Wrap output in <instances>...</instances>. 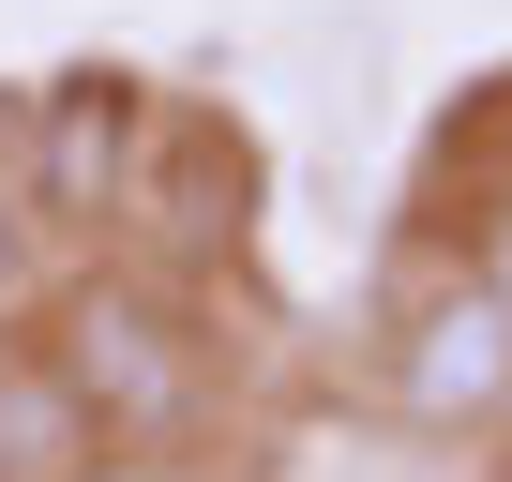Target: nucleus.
<instances>
[{
	"label": "nucleus",
	"instance_id": "f257e3e1",
	"mask_svg": "<svg viewBox=\"0 0 512 482\" xmlns=\"http://www.w3.org/2000/svg\"><path fill=\"white\" fill-rule=\"evenodd\" d=\"M31 362L61 377V407H76L91 452H181V437L211 422V332H196V302H181L166 272H136V257L61 272L46 317H31Z\"/></svg>",
	"mask_w": 512,
	"mask_h": 482
},
{
	"label": "nucleus",
	"instance_id": "f03ea898",
	"mask_svg": "<svg viewBox=\"0 0 512 482\" xmlns=\"http://www.w3.org/2000/svg\"><path fill=\"white\" fill-rule=\"evenodd\" d=\"M16 196H31V226H106V211H136L151 196V76H121V61H61L46 91H16Z\"/></svg>",
	"mask_w": 512,
	"mask_h": 482
},
{
	"label": "nucleus",
	"instance_id": "7ed1b4c3",
	"mask_svg": "<svg viewBox=\"0 0 512 482\" xmlns=\"http://www.w3.org/2000/svg\"><path fill=\"white\" fill-rule=\"evenodd\" d=\"M377 392L407 437H482L512 422V287L467 257V272H422L377 332Z\"/></svg>",
	"mask_w": 512,
	"mask_h": 482
},
{
	"label": "nucleus",
	"instance_id": "20e7f679",
	"mask_svg": "<svg viewBox=\"0 0 512 482\" xmlns=\"http://www.w3.org/2000/svg\"><path fill=\"white\" fill-rule=\"evenodd\" d=\"M31 241H46V226H31V196H16V151H0V302L31 287Z\"/></svg>",
	"mask_w": 512,
	"mask_h": 482
},
{
	"label": "nucleus",
	"instance_id": "39448f33",
	"mask_svg": "<svg viewBox=\"0 0 512 482\" xmlns=\"http://www.w3.org/2000/svg\"><path fill=\"white\" fill-rule=\"evenodd\" d=\"M61 482H196L181 452H91V467H61Z\"/></svg>",
	"mask_w": 512,
	"mask_h": 482
},
{
	"label": "nucleus",
	"instance_id": "423d86ee",
	"mask_svg": "<svg viewBox=\"0 0 512 482\" xmlns=\"http://www.w3.org/2000/svg\"><path fill=\"white\" fill-rule=\"evenodd\" d=\"M482 272H497V287H512V181H497V241H482Z\"/></svg>",
	"mask_w": 512,
	"mask_h": 482
}]
</instances>
